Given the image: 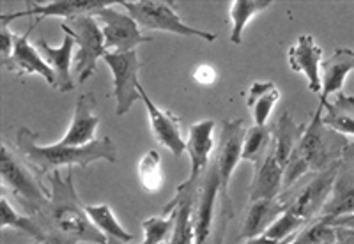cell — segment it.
Returning a JSON list of instances; mask_svg holds the SVG:
<instances>
[{
  "label": "cell",
  "mask_w": 354,
  "mask_h": 244,
  "mask_svg": "<svg viewBox=\"0 0 354 244\" xmlns=\"http://www.w3.org/2000/svg\"><path fill=\"white\" fill-rule=\"evenodd\" d=\"M103 62L110 68L113 80V97H115V115L122 117L133 109V104L140 100V80L138 71L142 62L138 60L137 50L135 52H106Z\"/></svg>",
  "instance_id": "cell-7"
},
{
  "label": "cell",
  "mask_w": 354,
  "mask_h": 244,
  "mask_svg": "<svg viewBox=\"0 0 354 244\" xmlns=\"http://www.w3.org/2000/svg\"><path fill=\"white\" fill-rule=\"evenodd\" d=\"M50 204L36 218L43 228L44 241L50 244H109L88 218L85 205L75 189V173L68 169L66 176L59 170L48 173Z\"/></svg>",
  "instance_id": "cell-1"
},
{
  "label": "cell",
  "mask_w": 354,
  "mask_h": 244,
  "mask_svg": "<svg viewBox=\"0 0 354 244\" xmlns=\"http://www.w3.org/2000/svg\"><path fill=\"white\" fill-rule=\"evenodd\" d=\"M15 37L17 34L9 30V25L0 24V53H2V64L8 62L15 50Z\"/></svg>",
  "instance_id": "cell-35"
},
{
  "label": "cell",
  "mask_w": 354,
  "mask_h": 244,
  "mask_svg": "<svg viewBox=\"0 0 354 244\" xmlns=\"http://www.w3.org/2000/svg\"><path fill=\"white\" fill-rule=\"evenodd\" d=\"M17 151L25 163L39 177L59 169L91 167L97 161L117 163V147L110 136H101L96 142L82 147L62 144H39V133L21 126L17 136Z\"/></svg>",
  "instance_id": "cell-2"
},
{
  "label": "cell",
  "mask_w": 354,
  "mask_h": 244,
  "mask_svg": "<svg viewBox=\"0 0 354 244\" xmlns=\"http://www.w3.org/2000/svg\"><path fill=\"white\" fill-rule=\"evenodd\" d=\"M306 225L308 223H306L305 220H301L299 216H296L294 212L283 211L282 214L268 227V230H266L262 236H266L268 239L286 241L289 239L290 236H294V234H298L299 230H303Z\"/></svg>",
  "instance_id": "cell-34"
},
{
  "label": "cell",
  "mask_w": 354,
  "mask_h": 244,
  "mask_svg": "<svg viewBox=\"0 0 354 244\" xmlns=\"http://www.w3.org/2000/svg\"><path fill=\"white\" fill-rule=\"evenodd\" d=\"M37 27V24L34 21L30 27H28L27 32H24L21 36L15 37V50H12V55L8 62H4V68L9 71H15L18 75H39L41 78L46 80V84L50 87L55 88V75L50 69V66L44 62V59L41 57V53L37 52L36 44H30L28 37L30 32Z\"/></svg>",
  "instance_id": "cell-16"
},
{
  "label": "cell",
  "mask_w": 354,
  "mask_h": 244,
  "mask_svg": "<svg viewBox=\"0 0 354 244\" xmlns=\"http://www.w3.org/2000/svg\"><path fill=\"white\" fill-rule=\"evenodd\" d=\"M85 211H87L88 218L93 220V223L97 227V230H101V234L106 237L109 244H128L135 239L133 234H129L119 223L115 212L112 211L109 204L85 205Z\"/></svg>",
  "instance_id": "cell-27"
},
{
  "label": "cell",
  "mask_w": 354,
  "mask_h": 244,
  "mask_svg": "<svg viewBox=\"0 0 354 244\" xmlns=\"http://www.w3.org/2000/svg\"><path fill=\"white\" fill-rule=\"evenodd\" d=\"M340 161H342L344 165H347V167H351V169L354 170V140H347Z\"/></svg>",
  "instance_id": "cell-37"
},
{
  "label": "cell",
  "mask_w": 354,
  "mask_h": 244,
  "mask_svg": "<svg viewBox=\"0 0 354 244\" xmlns=\"http://www.w3.org/2000/svg\"><path fill=\"white\" fill-rule=\"evenodd\" d=\"M138 180L144 191L156 193L163 186V170H161L160 152L151 149L138 161Z\"/></svg>",
  "instance_id": "cell-31"
},
{
  "label": "cell",
  "mask_w": 354,
  "mask_h": 244,
  "mask_svg": "<svg viewBox=\"0 0 354 244\" xmlns=\"http://www.w3.org/2000/svg\"><path fill=\"white\" fill-rule=\"evenodd\" d=\"M346 144V136L322 122V106L319 104L283 170V191L292 188L301 177L322 172L340 161Z\"/></svg>",
  "instance_id": "cell-3"
},
{
  "label": "cell",
  "mask_w": 354,
  "mask_h": 244,
  "mask_svg": "<svg viewBox=\"0 0 354 244\" xmlns=\"http://www.w3.org/2000/svg\"><path fill=\"white\" fill-rule=\"evenodd\" d=\"M176 223V209L172 212H163L160 216H149L142 221L144 241L142 244H167Z\"/></svg>",
  "instance_id": "cell-32"
},
{
  "label": "cell",
  "mask_w": 354,
  "mask_h": 244,
  "mask_svg": "<svg viewBox=\"0 0 354 244\" xmlns=\"http://www.w3.org/2000/svg\"><path fill=\"white\" fill-rule=\"evenodd\" d=\"M286 211L283 198H273V200H259L250 204L246 218L243 221L239 239L248 241L254 237L262 236L271 223Z\"/></svg>",
  "instance_id": "cell-23"
},
{
  "label": "cell",
  "mask_w": 354,
  "mask_h": 244,
  "mask_svg": "<svg viewBox=\"0 0 354 244\" xmlns=\"http://www.w3.org/2000/svg\"><path fill=\"white\" fill-rule=\"evenodd\" d=\"M283 191V167L273 156L271 147L264 160L255 167L254 179L250 185V204L259 200H273Z\"/></svg>",
  "instance_id": "cell-19"
},
{
  "label": "cell",
  "mask_w": 354,
  "mask_h": 244,
  "mask_svg": "<svg viewBox=\"0 0 354 244\" xmlns=\"http://www.w3.org/2000/svg\"><path fill=\"white\" fill-rule=\"evenodd\" d=\"M77 46L75 39L69 34H66L61 46H50L44 39H37L36 48L44 59V62L50 66V69L55 75V88L59 93H69L75 88V80L71 75V55L73 48Z\"/></svg>",
  "instance_id": "cell-18"
},
{
  "label": "cell",
  "mask_w": 354,
  "mask_h": 244,
  "mask_svg": "<svg viewBox=\"0 0 354 244\" xmlns=\"http://www.w3.org/2000/svg\"><path fill=\"white\" fill-rule=\"evenodd\" d=\"M61 28L77 43L78 52L75 57V76L78 84L84 85L96 73L97 60L105 57V36L101 32V27L94 15L69 18L62 21Z\"/></svg>",
  "instance_id": "cell-6"
},
{
  "label": "cell",
  "mask_w": 354,
  "mask_h": 244,
  "mask_svg": "<svg viewBox=\"0 0 354 244\" xmlns=\"http://www.w3.org/2000/svg\"><path fill=\"white\" fill-rule=\"evenodd\" d=\"M306 124H298L296 120L290 117V113L283 112L278 119L274 131L271 133V151L277 161L286 170L287 163H289L292 152L298 147L299 140H301L303 133H305Z\"/></svg>",
  "instance_id": "cell-24"
},
{
  "label": "cell",
  "mask_w": 354,
  "mask_h": 244,
  "mask_svg": "<svg viewBox=\"0 0 354 244\" xmlns=\"http://www.w3.org/2000/svg\"><path fill=\"white\" fill-rule=\"evenodd\" d=\"M197 191H176L172 200L163 207V212L167 214L176 209V223L167 244H195L194 209Z\"/></svg>",
  "instance_id": "cell-22"
},
{
  "label": "cell",
  "mask_w": 354,
  "mask_h": 244,
  "mask_svg": "<svg viewBox=\"0 0 354 244\" xmlns=\"http://www.w3.org/2000/svg\"><path fill=\"white\" fill-rule=\"evenodd\" d=\"M294 236H296V234H294ZM294 236H290L289 239H286V241H274V239H268L266 236H259V237H254V239L245 241L243 244H289L290 241L294 239Z\"/></svg>",
  "instance_id": "cell-38"
},
{
  "label": "cell",
  "mask_w": 354,
  "mask_h": 244,
  "mask_svg": "<svg viewBox=\"0 0 354 244\" xmlns=\"http://www.w3.org/2000/svg\"><path fill=\"white\" fill-rule=\"evenodd\" d=\"M119 4L129 12V17L137 21L144 30H161V32L177 34L185 37H201V39L213 43L218 39L214 32L201 30L186 24L177 15L176 2H163V0H119Z\"/></svg>",
  "instance_id": "cell-5"
},
{
  "label": "cell",
  "mask_w": 354,
  "mask_h": 244,
  "mask_svg": "<svg viewBox=\"0 0 354 244\" xmlns=\"http://www.w3.org/2000/svg\"><path fill=\"white\" fill-rule=\"evenodd\" d=\"M32 244H50V243H41V241H36V243H32Z\"/></svg>",
  "instance_id": "cell-39"
},
{
  "label": "cell",
  "mask_w": 354,
  "mask_h": 244,
  "mask_svg": "<svg viewBox=\"0 0 354 244\" xmlns=\"http://www.w3.org/2000/svg\"><path fill=\"white\" fill-rule=\"evenodd\" d=\"M282 94L273 82H254L246 93V106L252 112L255 126H266L270 120L274 104L280 101Z\"/></svg>",
  "instance_id": "cell-25"
},
{
  "label": "cell",
  "mask_w": 354,
  "mask_h": 244,
  "mask_svg": "<svg viewBox=\"0 0 354 244\" xmlns=\"http://www.w3.org/2000/svg\"><path fill=\"white\" fill-rule=\"evenodd\" d=\"M0 207H2V223H0V228H2V230L15 228V230H21V232L30 236L32 239L46 243V241H44L43 228L39 227L36 218L28 216V214H20L17 209L12 207L11 202L8 200V196L6 195H2V198H0Z\"/></svg>",
  "instance_id": "cell-29"
},
{
  "label": "cell",
  "mask_w": 354,
  "mask_h": 244,
  "mask_svg": "<svg viewBox=\"0 0 354 244\" xmlns=\"http://www.w3.org/2000/svg\"><path fill=\"white\" fill-rule=\"evenodd\" d=\"M94 109H96V97H94V94H82L77 100L71 124H69L68 131H66V135L62 136V140L59 144L82 147V145H88L96 142V129L100 126V117L94 113Z\"/></svg>",
  "instance_id": "cell-17"
},
{
  "label": "cell",
  "mask_w": 354,
  "mask_h": 244,
  "mask_svg": "<svg viewBox=\"0 0 354 244\" xmlns=\"http://www.w3.org/2000/svg\"><path fill=\"white\" fill-rule=\"evenodd\" d=\"M322 106V122L340 135L354 136V96L338 93L333 103H319Z\"/></svg>",
  "instance_id": "cell-26"
},
{
  "label": "cell",
  "mask_w": 354,
  "mask_h": 244,
  "mask_svg": "<svg viewBox=\"0 0 354 244\" xmlns=\"http://www.w3.org/2000/svg\"><path fill=\"white\" fill-rule=\"evenodd\" d=\"M138 93H140V100L145 104V110H147V115H149L151 131H153L154 140L165 149H169L172 152V156L179 160L186 152V140L181 131V119L174 115L172 112H169V110H161L160 106H156V103H153L149 94L145 93L142 84L138 87Z\"/></svg>",
  "instance_id": "cell-14"
},
{
  "label": "cell",
  "mask_w": 354,
  "mask_h": 244,
  "mask_svg": "<svg viewBox=\"0 0 354 244\" xmlns=\"http://www.w3.org/2000/svg\"><path fill=\"white\" fill-rule=\"evenodd\" d=\"M289 68L294 73H299L308 82V88L312 93L321 94V66H322V48L315 43L314 36L301 34L296 43L289 48L287 53Z\"/></svg>",
  "instance_id": "cell-15"
},
{
  "label": "cell",
  "mask_w": 354,
  "mask_h": 244,
  "mask_svg": "<svg viewBox=\"0 0 354 244\" xmlns=\"http://www.w3.org/2000/svg\"><path fill=\"white\" fill-rule=\"evenodd\" d=\"M218 198H221V182L218 176L216 165H209V169L202 177L198 186L197 200L194 209V227H195V244L214 243V220H216Z\"/></svg>",
  "instance_id": "cell-13"
},
{
  "label": "cell",
  "mask_w": 354,
  "mask_h": 244,
  "mask_svg": "<svg viewBox=\"0 0 354 244\" xmlns=\"http://www.w3.org/2000/svg\"><path fill=\"white\" fill-rule=\"evenodd\" d=\"M349 214H354V170L340 161L330 198L315 220L330 221Z\"/></svg>",
  "instance_id": "cell-20"
},
{
  "label": "cell",
  "mask_w": 354,
  "mask_h": 244,
  "mask_svg": "<svg viewBox=\"0 0 354 244\" xmlns=\"http://www.w3.org/2000/svg\"><path fill=\"white\" fill-rule=\"evenodd\" d=\"M354 71V50L337 48L321 66V103H328V97L342 93L346 78Z\"/></svg>",
  "instance_id": "cell-21"
},
{
  "label": "cell",
  "mask_w": 354,
  "mask_h": 244,
  "mask_svg": "<svg viewBox=\"0 0 354 244\" xmlns=\"http://www.w3.org/2000/svg\"><path fill=\"white\" fill-rule=\"evenodd\" d=\"M194 80L201 85H211L216 80V71L211 66L202 64L194 71Z\"/></svg>",
  "instance_id": "cell-36"
},
{
  "label": "cell",
  "mask_w": 354,
  "mask_h": 244,
  "mask_svg": "<svg viewBox=\"0 0 354 244\" xmlns=\"http://www.w3.org/2000/svg\"><path fill=\"white\" fill-rule=\"evenodd\" d=\"M245 133L246 129L243 119H230L221 122L220 145H218L214 165H216L221 182V209L223 211H227V207H229V185L232 173L238 169L239 161H243L241 156Z\"/></svg>",
  "instance_id": "cell-9"
},
{
  "label": "cell",
  "mask_w": 354,
  "mask_h": 244,
  "mask_svg": "<svg viewBox=\"0 0 354 244\" xmlns=\"http://www.w3.org/2000/svg\"><path fill=\"white\" fill-rule=\"evenodd\" d=\"M338 167H340V161L328 167L326 170L315 173L312 177V180H308L296 195H292V198L283 200L286 211L294 212L296 216L305 220L306 223H310L314 218H317L319 212L322 211L324 204L330 198L335 179H337Z\"/></svg>",
  "instance_id": "cell-12"
},
{
  "label": "cell",
  "mask_w": 354,
  "mask_h": 244,
  "mask_svg": "<svg viewBox=\"0 0 354 244\" xmlns=\"http://www.w3.org/2000/svg\"><path fill=\"white\" fill-rule=\"evenodd\" d=\"M271 0H234L230 6V21H232V32L230 43L239 46L243 41V30L250 24L252 18L271 8Z\"/></svg>",
  "instance_id": "cell-28"
},
{
  "label": "cell",
  "mask_w": 354,
  "mask_h": 244,
  "mask_svg": "<svg viewBox=\"0 0 354 244\" xmlns=\"http://www.w3.org/2000/svg\"><path fill=\"white\" fill-rule=\"evenodd\" d=\"M271 145V131L268 126H252L246 129L245 140H243V161H248L254 167H257L264 156L268 154V149Z\"/></svg>",
  "instance_id": "cell-30"
},
{
  "label": "cell",
  "mask_w": 354,
  "mask_h": 244,
  "mask_svg": "<svg viewBox=\"0 0 354 244\" xmlns=\"http://www.w3.org/2000/svg\"><path fill=\"white\" fill-rule=\"evenodd\" d=\"M337 241V230L326 223L324 220H315L314 223L310 221L299 234L294 236L289 244H333Z\"/></svg>",
  "instance_id": "cell-33"
},
{
  "label": "cell",
  "mask_w": 354,
  "mask_h": 244,
  "mask_svg": "<svg viewBox=\"0 0 354 244\" xmlns=\"http://www.w3.org/2000/svg\"><path fill=\"white\" fill-rule=\"evenodd\" d=\"M214 120L204 119L194 122L188 129L186 152L189 156V176L185 182L177 186V191H197L202 177L209 169L211 152L214 151Z\"/></svg>",
  "instance_id": "cell-10"
},
{
  "label": "cell",
  "mask_w": 354,
  "mask_h": 244,
  "mask_svg": "<svg viewBox=\"0 0 354 244\" xmlns=\"http://www.w3.org/2000/svg\"><path fill=\"white\" fill-rule=\"evenodd\" d=\"M94 18L105 36L106 52H135L140 44L153 41V37L142 34V28L129 17V12L117 11L112 6L97 11Z\"/></svg>",
  "instance_id": "cell-8"
},
{
  "label": "cell",
  "mask_w": 354,
  "mask_h": 244,
  "mask_svg": "<svg viewBox=\"0 0 354 244\" xmlns=\"http://www.w3.org/2000/svg\"><path fill=\"white\" fill-rule=\"evenodd\" d=\"M0 176L4 188L28 216L37 218L50 204V191L43 188L41 177L25 163V160H20V154L9 147L8 142L2 144Z\"/></svg>",
  "instance_id": "cell-4"
},
{
  "label": "cell",
  "mask_w": 354,
  "mask_h": 244,
  "mask_svg": "<svg viewBox=\"0 0 354 244\" xmlns=\"http://www.w3.org/2000/svg\"><path fill=\"white\" fill-rule=\"evenodd\" d=\"M27 9L15 12H4L0 15V24L9 25L18 18H36V24L46 20L50 17H61L69 20L84 15H96L101 9L109 8L112 4H119L113 0H53V2H25Z\"/></svg>",
  "instance_id": "cell-11"
}]
</instances>
